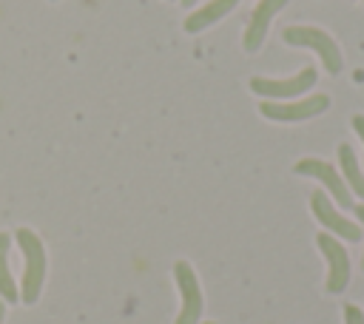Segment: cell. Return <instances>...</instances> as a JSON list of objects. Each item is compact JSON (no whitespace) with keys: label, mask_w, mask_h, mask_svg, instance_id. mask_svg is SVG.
<instances>
[{"label":"cell","mask_w":364,"mask_h":324,"mask_svg":"<svg viewBox=\"0 0 364 324\" xmlns=\"http://www.w3.org/2000/svg\"><path fill=\"white\" fill-rule=\"evenodd\" d=\"M316 244H318V250L327 259V281H324L327 293L330 296L344 293L347 284H350V256H347V247L333 233H318Z\"/></svg>","instance_id":"277c9868"},{"label":"cell","mask_w":364,"mask_h":324,"mask_svg":"<svg viewBox=\"0 0 364 324\" xmlns=\"http://www.w3.org/2000/svg\"><path fill=\"white\" fill-rule=\"evenodd\" d=\"M3 315H6V310H3V301H0V324H3Z\"/></svg>","instance_id":"2e32d148"},{"label":"cell","mask_w":364,"mask_h":324,"mask_svg":"<svg viewBox=\"0 0 364 324\" xmlns=\"http://www.w3.org/2000/svg\"><path fill=\"white\" fill-rule=\"evenodd\" d=\"M287 6V0H259L256 9L250 11V20H247V28H245V37H242V45L247 54L259 51L264 37H267V28H270V20Z\"/></svg>","instance_id":"9c48e42d"},{"label":"cell","mask_w":364,"mask_h":324,"mask_svg":"<svg viewBox=\"0 0 364 324\" xmlns=\"http://www.w3.org/2000/svg\"><path fill=\"white\" fill-rule=\"evenodd\" d=\"M330 108V97L327 94H310L304 99H293V102H276V99H264L259 105L262 117L273 119V122H301V119H313L318 114H324Z\"/></svg>","instance_id":"3957f363"},{"label":"cell","mask_w":364,"mask_h":324,"mask_svg":"<svg viewBox=\"0 0 364 324\" xmlns=\"http://www.w3.org/2000/svg\"><path fill=\"white\" fill-rule=\"evenodd\" d=\"M316 80H318L316 68H313V65H307V68H301L299 74H293V77H287V80L250 77V91H253V94H259V97L282 99V102H284V99H293V97L304 94L307 88H313V85H316Z\"/></svg>","instance_id":"5b68a950"},{"label":"cell","mask_w":364,"mask_h":324,"mask_svg":"<svg viewBox=\"0 0 364 324\" xmlns=\"http://www.w3.org/2000/svg\"><path fill=\"white\" fill-rule=\"evenodd\" d=\"M236 3H239V0H210L208 6H202V9H196L191 17H185V31H188V34H196V31H202V28L219 23L228 11L236 9Z\"/></svg>","instance_id":"30bf717a"},{"label":"cell","mask_w":364,"mask_h":324,"mask_svg":"<svg viewBox=\"0 0 364 324\" xmlns=\"http://www.w3.org/2000/svg\"><path fill=\"white\" fill-rule=\"evenodd\" d=\"M338 162H341L344 182L353 188V193H355V196H361V199H364V173H361V168H358V156H355L353 145H347V142H341V145H338Z\"/></svg>","instance_id":"8fae6325"},{"label":"cell","mask_w":364,"mask_h":324,"mask_svg":"<svg viewBox=\"0 0 364 324\" xmlns=\"http://www.w3.org/2000/svg\"><path fill=\"white\" fill-rule=\"evenodd\" d=\"M193 3H196V0H182V6H193Z\"/></svg>","instance_id":"e0dca14e"},{"label":"cell","mask_w":364,"mask_h":324,"mask_svg":"<svg viewBox=\"0 0 364 324\" xmlns=\"http://www.w3.org/2000/svg\"><path fill=\"white\" fill-rule=\"evenodd\" d=\"M355 216H358V222L364 225V205H358V207H355ZM361 267H364V259H361Z\"/></svg>","instance_id":"9a60e30c"},{"label":"cell","mask_w":364,"mask_h":324,"mask_svg":"<svg viewBox=\"0 0 364 324\" xmlns=\"http://www.w3.org/2000/svg\"><path fill=\"white\" fill-rule=\"evenodd\" d=\"M173 279H176V287H179V296H182V310H179L173 324H196L199 315H202L205 298H202L193 267L188 261H176L173 264Z\"/></svg>","instance_id":"8992f818"},{"label":"cell","mask_w":364,"mask_h":324,"mask_svg":"<svg viewBox=\"0 0 364 324\" xmlns=\"http://www.w3.org/2000/svg\"><path fill=\"white\" fill-rule=\"evenodd\" d=\"M205 324H213V321H205Z\"/></svg>","instance_id":"ac0fdd59"},{"label":"cell","mask_w":364,"mask_h":324,"mask_svg":"<svg viewBox=\"0 0 364 324\" xmlns=\"http://www.w3.org/2000/svg\"><path fill=\"white\" fill-rule=\"evenodd\" d=\"M293 171H296V173H301V176H307V179H318L341 207H353L350 188H347V182L338 176V171H336L330 162L316 159V156H307V159H299Z\"/></svg>","instance_id":"52a82bcc"},{"label":"cell","mask_w":364,"mask_h":324,"mask_svg":"<svg viewBox=\"0 0 364 324\" xmlns=\"http://www.w3.org/2000/svg\"><path fill=\"white\" fill-rule=\"evenodd\" d=\"M310 207H313V216H316L333 236H341V239H347V242H358V239H361V227H358L355 222H350L347 216H341V213L333 207V202H330V196H327L324 190H313V193H310Z\"/></svg>","instance_id":"ba28073f"},{"label":"cell","mask_w":364,"mask_h":324,"mask_svg":"<svg viewBox=\"0 0 364 324\" xmlns=\"http://www.w3.org/2000/svg\"><path fill=\"white\" fill-rule=\"evenodd\" d=\"M353 128H355V134H358L361 142H364V114H355V117H353Z\"/></svg>","instance_id":"5bb4252c"},{"label":"cell","mask_w":364,"mask_h":324,"mask_svg":"<svg viewBox=\"0 0 364 324\" xmlns=\"http://www.w3.org/2000/svg\"><path fill=\"white\" fill-rule=\"evenodd\" d=\"M282 40L287 45H296V48H310L318 54V60L324 63L327 74H338L344 60H341V48L338 43L324 31V28H316V26H287L282 31Z\"/></svg>","instance_id":"7a4b0ae2"},{"label":"cell","mask_w":364,"mask_h":324,"mask_svg":"<svg viewBox=\"0 0 364 324\" xmlns=\"http://www.w3.org/2000/svg\"><path fill=\"white\" fill-rule=\"evenodd\" d=\"M17 244L23 250V290H20V298L26 304H34L40 290H43V281H46V247L40 242V236L28 227H20L17 233Z\"/></svg>","instance_id":"6da1fadb"},{"label":"cell","mask_w":364,"mask_h":324,"mask_svg":"<svg viewBox=\"0 0 364 324\" xmlns=\"http://www.w3.org/2000/svg\"><path fill=\"white\" fill-rule=\"evenodd\" d=\"M0 298L9 304L20 298V290L9 273V236L6 233H0Z\"/></svg>","instance_id":"7c38bea8"},{"label":"cell","mask_w":364,"mask_h":324,"mask_svg":"<svg viewBox=\"0 0 364 324\" xmlns=\"http://www.w3.org/2000/svg\"><path fill=\"white\" fill-rule=\"evenodd\" d=\"M344 324H364V313L355 304H344Z\"/></svg>","instance_id":"4fadbf2b"}]
</instances>
